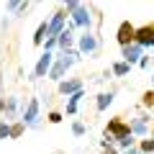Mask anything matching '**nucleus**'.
<instances>
[{
  "label": "nucleus",
  "instance_id": "obj_1",
  "mask_svg": "<svg viewBox=\"0 0 154 154\" xmlns=\"http://www.w3.org/2000/svg\"><path fill=\"white\" fill-rule=\"evenodd\" d=\"M116 38H118V44L126 49V46L136 44V28H134L128 21H123L121 26H118V36H116Z\"/></svg>",
  "mask_w": 154,
  "mask_h": 154
},
{
  "label": "nucleus",
  "instance_id": "obj_2",
  "mask_svg": "<svg viewBox=\"0 0 154 154\" xmlns=\"http://www.w3.org/2000/svg\"><path fill=\"white\" fill-rule=\"evenodd\" d=\"M110 136H116L118 141H121V139L131 136V128H128L123 121H118V118H116V121H110V123H108V131H105V139H110Z\"/></svg>",
  "mask_w": 154,
  "mask_h": 154
},
{
  "label": "nucleus",
  "instance_id": "obj_3",
  "mask_svg": "<svg viewBox=\"0 0 154 154\" xmlns=\"http://www.w3.org/2000/svg\"><path fill=\"white\" fill-rule=\"evenodd\" d=\"M136 44L139 46H154V23L136 28Z\"/></svg>",
  "mask_w": 154,
  "mask_h": 154
},
{
  "label": "nucleus",
  "instance_id": "obj_4",
  "mask_svg": "<svg viewBox=\"0 0 154 154\" xmlns=\"http://www.w3.org/2000/svg\"><path fill=\"white\" fill-rule=\"evenodd\" d=\"M64 18H67L64 11H57L54 13V18L49 21V38H59L62 36V31H64Z\"/></svg>",
  "mask_w": 154,
  "mask_h": 154
},
{
  "label": "nucleus",
  "instance_id": "obj_5",
  "mask_svg": "<svg viewBox=\"0 0 154 154\" xmlns=\"http://www.w3.org/2000/svg\"><path fill=\"white\" fill-rule=\"evenodd\" d=\"M72 62H75V54H69V51H67V54L62 57V59L57 62L54 67H51V72H49V77H51V80H62V75H64V69H67V67L72 64Z\"/></svg>",
  "mask_w": 154,
  "mask_h": 154
},
{
  "label": "nucleus",
  "instance_id": "obj_6",
  "mask_svg": "<svg viewBox=\"0 0 154 154\" xmlns=\"http://www.w3.org/2000/svg\"><path fill=\"white\" fill-rule=\"evenodd\" d=\"M46 72H51V54H49V51H44V54H41V59L36 62L33 75H36V77H44Z\"/></svg>",
  "mask_w": 154,
  "mask_h": 154
},
{
  "label": "nucleus",
  "instance_id": "obj_7",
  "mask_svg": "<svg viewBox=\"0 0 154 154\" xmlns=\"http://www.w3.org/2000/svg\"><path fill=\"white\" fill-rule=\"evenodd\" d=\"M36 116H38V100L31 98L26 105V113H23V123H33L36 121Z\"/></svg>",
  "mask_w": 154,
  "mask_h": 154
},
{
  "label": "nucleus",
  "instance_id": "obj_8",
  "mask_svg": "<svg viewBox=\"0 0 154 154\" xmlns=\"http://www.w3.org/2000/svg\"><path fill=\"white\" fill-rule=\"evenodd\" d=\"M141 49H144V46H139V44L126 46V49H123V62H128V64L139 62V57H141Z\"/></svg>",
  "mask_w": 154,
  "mask_h": 154
},
{
  "label": "nucleus",
  "instance_id": "obj_9",
  "mask_svg": "<svg viewBox=\"0 0 154 154\" xmlns=\"http://www.w3.org/2000/svg\"><path fill=\"white\" fill-rule=\"evenodd\" d=\"M80 90H82L80 80H64V82H59V93H64V95H75Z\"/></svg>",
  "mask_w": 154,
  "mask_h": 154
},
{
  "label": "nucleus",
  "instance_id": "obj_10",
  "mask_svg": "<svg viewBox=\"0 0 154 154\" xmlns=\"http://www.w3.org/2000/svg\"><path fill=\"white\" fill-rule=\"evenodd\" d=\"M72 16H75V26H88L90 23V13H88V8H82V5L77 8Z\"/></svg>",
  "mask_w": 154,
  "mask_h": 154
},
{
  "label": "nucleus",
  "instance_id": "obj_11",
  "mask_svg": "<svg viewBox=\"0 0 154 154\" xmlns=\"http://www.w3.org/2000/svg\"><path fill=\"white\" fill-rule=\"evenodd\" d=\"M95 46H98L95 36H90V33H82V36H80V49L82 51H95Z\"/></svg>",
  "mask_w": 154,
  "mask_h": 154
},
{
  "label": "nucleus",
  "instance_id": "obj_12",
  "mask_svg": "<svg viewBox=\"0 0 154 154\" xmlns=\"http://www.w3.org/2000/svg\"><path fill=\"white\" fill-rule=\"evenodd\" d=\"M59 46H62V51H64V54H67V49L72 46V28H69V26L62 31V36H59Z\"/></svg>",
  "mask_w": 154,
  "mask_h": 154
},
{
  "label": "nucleus",
  "instance_id": "obj_13",
  "mask_svg": "<svg viewBox=\"0 0 154 154\" xmlns=\"http://www.w3.org/2000/svg\"><path fill=\"white\" fill-rule=\"evenodd\" d=\"M44 36H49V23H46V21L36 28V33H33V44H44Z\"/></svg>",
  "mask_w": 154,
  "mask_h": 154
},
{
  "label": "nucleus",
  "instance_id": "obj_14",
  "mask_svg": "<svg viewBox=\"0 0 154 154\" xmlns=\"http://www.w3.org/2000/svg\"><path fill=\"white\" fill-rule=\"evenodd\" d=\"M128 69H131V64H128V62H116V64H113V75H118V77L128 75Z\"/></svg>",
  "mask_w": 154,
  "mask_h": 154
},
{
  "label": "nucleus",
  "instance_id": "obj_15",
  "mask_svg": "<svg viewBox=\"0 0 154 154\" xmlns=\"http://www.w3.org/2000/svg\"><path fill=\"white\" fill-rule=\"evenodd\" d=\"M80 98H82V90H80V93H75V95H69V103H67V113H75L77 110V103H80Z\"/></svg>",
  "mask_w": 154,
  "mask_h": 154
},
{
  "label": "nucleus",
  "instance_id": "obj_16",
  "mask_svg": "<svg viewBox=\"0 0 154 154\" xmlns=\"http://www.w3.org/2000/svg\"><path fill=\"white\" fill-rule=\"evenodd\" d=\"M110 103H113V95H110V93H103V95H98V110H105Z\"/></svg>",
  "mask_w": 154,
  "mask_h": 154
},
{
  "label": "nucleus",
  "instance_id": "obj_17",
  "mask_svg": "<svg viewBox=\"0 0 154 154\" xmlns=\"http://www.w3.org/2000/svg\"><path fill=\"white\" fill-rule=\"evenodd\" d=\"M131 131H134V134H146V123H144V121H134Z\"/></svg>",
  "mask_w": 154,
  "mask_h": 154
},
{
  "label": "nucleus",
  "instance_id": "obj_18",
  "mask_svg": "<svg viewBox=\"0 0 154 154\" xmlns=\"http://www.w3.org/2000/svg\"><path fill=\"white\" fill-rule=\"evenodd\" d=\"M8 136H11V126L5 121H0V139H8Z\"/></svg>",
  "mask_w": 154,
  "mask_h": 154
},
{
  "label": "nucleus",
  "instance_id": "obj_19",
  "mask_svg": "<svg viewBox=\"0 0 154 154\" xmlns=\"http://www.w3.org/2000/svg\"><path fill=\"white\" fill-rule=\"evenodd\" d=\"M23 126H26V123H16V126H11V136H13V139L21 136V134H23Z\"/></svg>",
  "mask_w": 154,
  "mask_h": 154
},
{
  "label": "nucleus",
  "instance_id": "obj_20",
  "mask_svg": "<svg viewBox=\"0 0 154 154\" xmlns=\"http://www.w3.org/2000/svg\"><path fill=\"white\" fill-rule=\"evenodd\" d=\"M144 105L154 108V93H144Z\"/></svg>",
  "mask_w": 154,
  "mask_h": 154
},
{
  "label": "nucleus",
  "instance_id": "obj_21",
  "mask_svg": "<svg viewBox=\"0 0 154 154\" xmlns=\"http://www.w3.org/2000/svg\"><path fill=\"white\" fill-rule=\"evenodd\" d=\"M118 144H121L123 149H131V144H134V139H131V136H126V139H121V141H118Z\"/></svg>",
  "mask_w": 154,
  "mask_h": 154
},
{
  "label": "nucleus",
  "instance_id": "obj_22",
  "mask_svg": "<svg viewBox=\"0 0 154 154\" xmlns=\"http://www.w3.org/2000/svg\"><path fill=\"white\" fill-rule=\"evenodd\" d=\"M72 131H75L77 136H82V134H85V126H82V123H75V126H72Z\"/></svg>",
  "mask_w": 154,
  "mask_h": 154
},
{
  "label": "nucleus",
  "instance_id": "obj_23",
  "mask_svg": "<svg viewBox=\"0 0 154 154\" xmlns=\"http://www.w3.org/2000/svg\"><path fill=\"white\" fill-rule=\"evenodd\" d=\"M141 149H144V152H154V141H149V139H146V141L141 144Z\"/></svg>",
  "mask_w": 154,
  "mask_h": 154
},
{
  "label": "nucleus",
  "instance_id": "obj_24",
  "mask_svg": "<svg viewBox=\"0 0 154 154\" xmlns=\"http://www.w3.org/2000/svg\"><path fill=\"white\" fill-rule=\"evenodd\" d=\"M49 121H51V123H59V121H62V116H59V113H51V116H49Z\"/></svg>",
  "mask_w": 154,
  "mask_h": 154
},
{
  "label": "nucleus",
  "instance_id": "obj_25",
  "mask_svg": "<svg viewBox=\"0 0 154 154\" xmlns=\"http://www.w3.org/2000/svg\"><path fill=\"white\" fill-rule=\"evenodd\" d=\"M57 41H59V38H46V51H49V49H51V46H54V44H57Z\"/></svg>",
  "mask_w": 154,
  "mask_h": 154
},
{
  "label": "nucleus",
  "instance_id": "obj_26",
  "mask_svg": "<svg viewBox=\"0 0 154 154\" xmlns=\"http://www.w3.org/2000/svg\"><path fill=\"white\" fill-rule=\"evenodd\" d=\"M105 154H116V149H110V146H108V152H105Z\"/></svg>",
  "mask_w": 154,
  "mask_h": 154
},
{
  "label": "nucleus",
  "instance_id": "obj_27",
  "mask_svg": "<svg viewBox=\"0 0 154 154\" xmlns=\"http://www.w3.org/2000/svg\"><path fill=\"white\" fill-rule=\"evenodd\" d=\"M152 80H154V77H152Z\"/></svg>",
  "mask_w": 154,
  "mask_h": 154
}]
</instances>
